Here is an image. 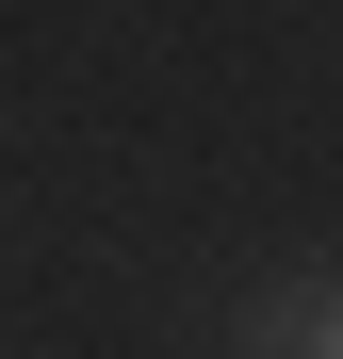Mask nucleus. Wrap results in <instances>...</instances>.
<instances>
[{
    "instance_id": "nucleus-1",
    "label": "nucleus",
    "mask_w": 343,
    "mask_h": 359,
    "mask_svg": "<svg viewBox=\"0 0 343 359\" xmlns=\"http://www.w3.org/2000/svg\"><path fill=\"white\" fill-rule=\"evenodd\" d=\"M262 359H343V294L327 278H278L262 294Z\"/></svg>"
}]
</instances>
